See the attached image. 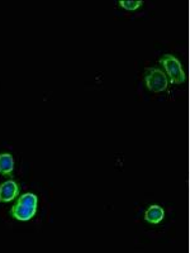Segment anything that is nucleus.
Here are the masks:
<instances>
[{
  "label": "nucleus",
  "instance_id": "nucleus-4",
  "mask_svg": "<svg viewBox=\"0 0 190 253\" xmlns=\"http://www.w3.org/2000/svg\"><path fill=\"white\" fill-rule=\"evenodd\" d=\"M36 210H37V208L27 207V205L19 204V203H17V204H15L14 207L12 208V215L14 216L17 220L26 221V220H29V219H32L33 216H35Z\"/></svg>",
  "mask_w": 190,
  "mask_h": 253
},
{
  "label": "nucleus",
  "instance_id": "nucleus-3",
  "mask_svg": "<svg viewBox=\"0 0 190 253\" xmlns=\"http://www.w3.org/2000/svg\"><path fill=\"white\" fill-rule=\"evenodd\" d=\"M18 185L15 181H6L0 185V202H12L18 195Z\"/></svg>",
  "mask_w": 190,
  "mask_h": 253
},
{
  "label": "nucleus",
  "instance_id": "nucleus-8",
  "mask_svg": "<svg viewBox=\"0 0 190 253\" xmlns=\"http://www.w3.org/2000/svg\"><path fill=\"white\" fill-rule=\"evenodd\" d=\"M119 5L122 8L127 9V10H136V9L142 5V1H126V0H122V1H119Z\"/></svg>",
  "mask_w": 190,
  "mask_h": 253
},
{
  "label": "nucleus",
  "instance_id": "nucleus-7",
  "mask_svg": "<svg viewBox=\"0 0 190 253\" xmlns=\"http://www.w3.org/2000/svg\"><path fill=\"white\" fill-rule=\"evenodd\" d=\"M18 203H19V204L27 205V207L37 208V196H36L35 194L31 193L23 194V195L18 199Z\"/></svg>",
  "mask_w": 190,
  "mask_h": 253
},
{
  "label": "nucleus",
  "instance_id": "nucleus-2",
  "mask_svg": "<svg viewBox=\"0 0 190 253\" xmlns=\"http://www.w3.org/2000/svg\"><path fill=\"white\" fill-rule=\"evenodd\" d=\"M146 85L153 92L165 91L167 87V78L160 69H150L146 74Z\"/></svg>",
  "mask_w": 190,
  "mask_h": 253
},
{
  "label": "nucleus",
  "instance_id": "nucleus-1",
  "mask_svg": "<svg viewBox=\"0 0 190 253\" xmlns=\"http://www.w3.org/2000/svg\"><path fill=\"white\" fill-rule=\"evenodd\" d=\"M161 63L166 70L167 75L170 76V81L173 84H183L185 81L184 70L182 67V63L179 62L178 58L171 55H166L162 57Z\"/></svg>",
  "mask_w": 190,
  "mask_h": 253
},
{
  "label": "nucleus",
  "instance_id": "nucleus-5",
  "mask_svg": "<svg viewBox=\"0 0 190 253\" xmlns=\"http://www.w3.org/2000/svg\"><path fill=\"white\" fill-rule=\"evenodd\" d=\"M165 218V211L160 205H151L144 214V219L152 224H158Z\"/></svg>",
  "mask_w": 190,
  "mask_h": 253
},
{
  "label": "nucleus",
  "instance_id": "nucleus-6",
  "mask_svg": "<svg viewBox=\"0 0 190 253\" xmlns=\"http://www.w3.org/2000/svg\"><path fill=\"white\" fill-rule=\"evenodd\" d=\"M14 170V158L9 153H3L0 155V173L9 176L12 175Z\"/></svg>",
  "mask_w": 190,
  "mask_h": 253
}]
</instances>
